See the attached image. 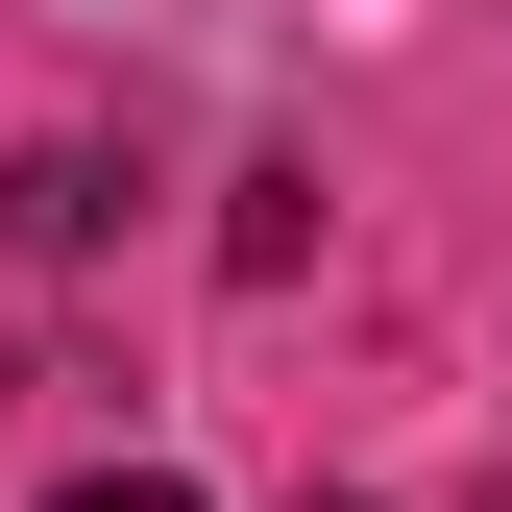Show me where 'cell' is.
<instances>
[{"label": "cell", "mask_w": 512, "mask_h": 512, "mask_svg": "<svg viewBox=\"0 0 512 512\" xmlns=\"http://www.w3.org/2000/svg\"><path fill=\"white\" fill-rule=\"evenodd\" d=\"M49 512H196V488H147V464H122V488H49Z\"/></svg>", "instance_id": "obj_1"}]
</instances>
